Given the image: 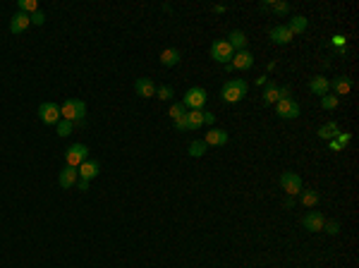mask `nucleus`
I'll list each match as a JSON object with an SVG mask.
<instances>
[{"mask_svg":"<svg viewBox=\"0 0 359 268\" xmlns=\"http://www.w3.org/2000/svg\"><path fill=\"white\" fill-rule=\"evenodd\" d=\"M216 122V115L211 110H204V125H213Z\"/></svg>","mask_w":359,"mask_h":268,"instance_id":"4c0bfd02","label":"nucleus"},{"mask_svg":"<svg viewBox=\"0 0 359 268\" xmlns=\"http://www.w3.org/2000/svg\"><path fill=\"white\" fill-rule=\"evenodd\" d=\"M280 187H283V192H288V197H297L302 192V177L288 170V173L280 175Z\"/></svg>","mask_w":359,"mask_h":268,"instance_id":"39448f33","label":"nucleus"},{"mask_svg":"<svg viewBox=\"0 0 359 268\" xmlns=\"http://www.w3.org/2000/svg\"><path fill=\"white\" fill-rule=\"evenodd\" d=\"M204 125V110H187V130L196 132Z\"/></svg>","mask_w":359,"mask_h":268,"instance_id":"aec40b11","label":"nucleus"},{"mask_svg":"<svg viewBox=\"0 0 359 268\" xmlns=\"http://www.w3.org/2000/svg\"><path fill=\"white\" fill-rule=\"evenodd\" d=\"M333 46H338V48H345V36H343V34H335V36H333Z\"/></svg>","mask_w":359,"mask_h":268,"instance_id":"c9c22d12","label":"nucleus"},{"mask_svg":"<svg viewBox=\"0 0 359 268\" xmlns=\"http://www.w3.org/2000/svg\"><path fill=\"white\" fill-rule=\"evenodd\" d=\"M251 65H254V55L249 53V51H239V53H235L233 60H230V67H233V69H249Z\"/></svg>","mask_w":359,"mask_h":268,"instance_id":"4468645a","label":"nucleus"},{"mask_svg":"<svg viewBox=\"0 0 359 268\" xmlns=\"http://www.w3.org/2000/svg\"><path fill=\"white\" fill-rule=\"evenodd\" d=\"M36 10H39V2H36V0H17V12L34 14Z\"/></svg>","mask_w":359,"mask_h":268,"instance_id":"393cba45","label":"nucleus"},{"mask_svg":"<svg viewBox=\"0 0 359 268\" xmlns=\"http://www.w3.org/2000/svg\"><path fill=\"white\" fill-rule=\"evenodd\" d=\"M168 115H170L173 120H180V118H184V115H187V108L182 106V101H180V103H173V106H170V113H168Z\"/></svg>","mask_w":359,"mask_h":268,"instance_id":"c85d7f7f","label":"nucleus"},{"mask_svg":"<svg viewBox=\"0 0 359 268\" xmlns=\"http://www.w3.org/2000/svg\"><path fill=\"white\" fill-rule=\"evenodd\" d=\"M268 39L273 41L276 46H285V43H290V41H292V31L285 27V24H278V27L271 29Z\"/></svg>","mask_w":359,"mask_h":268,"instance_id":"ddd939ff","label":"nucleus"},{"mask_svg":"<svg viewBox=\"0 0 359 268\" xmlns=\"http://www.w3.org/2000/svg\"><path fill=\"white\" fill-rule=\"evenodd\" d=\"M247 91H249V86L244 79H230L223 84L221 98L225 103H237V101H242V98L247 96Z\"/></svg>","mask_w":359,"mask_h":268,"instance_id":"f257e3e1","label":"nucleus"},{"mask_svg":"<svg viewBox=\"0 0 359 268\" xmlns=\"http://www.w3.org/2000/svg\"><path fill=\"white\" fill-rule=\"evenodd\" d=\"M299 197H302V203L304 206H316L318 203V192H314V189H306V192H299Z\"/></svg>","mask_w":359,"mask_h":268,"instance_id":"bb28decb","label":"nucleus"},{"mask_svg":"<svg viewBox=\"0 0 359 268\" xmlns=\"http://www.w3.org/2000/svg\"><path fill=\"white\" fill-rule=\"evenodd\" d=\"M225 10H228L225 5H216V7H213V12H225Z\"/></svg>","mask_w":359,"mask_h":268,"instance_id":"79ce46f5","label":"nucleus"},{"mask_svg":"<svg viewBox=\"0 0 359 268\" xmlns=\"http://www.w3.org/2000/svg\"><path fill=\"white\" fill-rule=\"evenodd\" d=\"M278 101H280V86H276L273 81H268L266 89H263V103L268 106V103H278Z\"/></svg>","mask_w":359,"mask_h":268,"instance_id":"4be33fe9","label":"nucleus"},{"mask_svg":"<svg viewBox=\"0 0 359 268\" xmlns=\"http://www.w3.org/2000/svg\"><path fill=\"white\" fill-rule=\"evenodd\" d=\"M29 24H31L29 14L17 12V14L12 17V19H10V31H12V34H22V31H24V29L29 27Z\"/></svg>","mask_w":359,"mask_h":268,"instance_id":"f3484780","label":"nucleus"},{"mask_svg":"<svg viewBox=\"0 0 359 268\" xmlns=\"http://www.w3.org/2000/svg\"><path fill=\"white\" fill-rule=\"evenodd\" d=\"M29 19H31V24H36V27H41L43 22H46V14L41 12V10H36L34 14H29Z\"/></svg>","mask_w":359,"mask_h":268,"instance_id":"473e14b6","label":"nucleus"},{"mask_svg":"<svg viewBox=\"0 0 359 268\" xmlns=\"http://www.w3.org/2000/svg\"><path fill=\"white\" fill-rule=\"evenodd\" d=\"M302 225H304V230H309V232H321L323 225H326V218H323V213H318V211H311V213H306L302 218Z\"/></svg>","mask_w":359,"mask_h":268,"instance_id":"1a4fd4ad","label":"nucleus"},{"mask_svg":"<svg viewBox=\"0 0 359 268\" xmlns=\"http://www.w3.org/2000/svg\"><path fill=\"white\" fill-rule=\"evenodd\" d=\"M350 139H352V134H350V132H338V136H335V141H338L340 146H347V144H350Z\"/></svg>","mask_w":359,"mask_h":268,"instance_id":"f704fd0d","label":"nucleus"},{"mask_svg":"<svg viewBox=\"0 0 359 268\" xmlns=\"http://www.w3.org/2000/svg\"><path fill=\"white\" fill-rule=\"evenodd\" d=\"M84 115H86V103L79 101V98H67L62 106H60V118L62 120H69V122H82Z\"/></svg>","mask_w":359,"mask_h":268,"instance_id":"f03ea898","label":"nucleus"},{"mask_svg":"<svg viewBox=\"0 0 359 268\" xmlns=\"http://www.w3.org/2000/svg\"><path fill=\"white\" fill-rule=\"evenodd\" d=\"M338 132H340V127H338V122H326V125H321L318 127V136L321 139H326V141H331V139H335L338 136Z\"/></svg>","mask_w":359,"mask_h":268,"instance_id":"412c9836","label":"nucleus"},{"mask_svg":"<svg viewBox=\"0 0 359 268\" xmlns=\"http://www.w3.org/2000/svg\"><path fill=\"white\" fill-rule=\"evenodd\" d=\"M233 55H235V51L230 48L228 41H216V43L211 46V58H213L216 63H221V65H230Z\"/></svg>","mask_w":359,"mask_h":268,"instance_id":"20e7f679","label":"nucleus"},{"mask_svg":"<svg viewBox=\"0 0 359 268\" xmlns=\"http://www.w3.org/2000/svg\"><path fill=\"white\" fill-rule=\"evenodd\" d=\"M175 127H178L180 132H187V115L180 118V120H175Z\"/></svg>","mask_w":359,"mask_h":268,"instance_id":"e433bc0d","label":"nucleus"},{"mask_svg":"<svg viewBox=\"0 0 359 268\" xmlns=\"http://www.w3.org/2000/svg\"><path fill=\"white\" fill-rule=\"evenodd\" d=\"M206 144H204V139H196V141H192V144H189V148H187V151H189V156H194V158H201V156H204V153H206Z\"/></svg>","mask_w":359,"mask_h":268,"instance_id":"a878e982","label":"nucleus"},{"mask_svg":"<svg viewBox=\"0 0 359 268\" xmlns=\"http://www.w3.org/2000/svg\"><path fill=\"white\" fill-rule=\"evenodd\" d=\"M228 43H230V48L239 53V51H247V34L244 31H230V36H228Z\"/></svg>","mask_w":359,"mask_h":268,"instance_id":"dca6fc26","label":"nucleus"},{"mask_svg":"<svg viewBox=\"0 0 359 268\" xmlns=\"http://www.w3.org/2000/svg\"><path fill=\"white\" fill-rule=\"evenodd\" d=\"M321 108H323V110H333V108H338V96H331V94L321 96Z\"/></svg>","mask_w":359,"mask_h":268,"instance_id":"c756f323","label":"nucleus"},{"mask_svg":"<svg viewBox=\"0 0 359 268\" xmlns=\"http://www.w3.org/2000/svg\"><path fill=\"white\" fill-rule=\"evenodd\" d=\"M86 158H89V146H84V144H72L65 153V161L69 168H79Z\"/></svg>","mask_w":359,"mask_h":268,"instance_id":"423d86ee","label":"nucleus"},{"mask_svg":"<svg viewBox=\"0 0 359 268\" xmlns=\"http://www.w3.org/2000/svg\"><path fill=\"white\" fill-rule=\"evenodd\" d=\"M276 113L278 118H283V120H295L299 115V106L292 98H280L276 103Z\"/></svg>","mask_w":359,"mask_h":268,"instance_id":"6e6552de","label":"nucleus"},{"mask_svg":"<svg viewBox=\"0 0 359 268\" xmlns=\"http://www.w3.org/2000/svg\"><path fill=\"white\" fill-rule=\"evenodd\" d=\"M331 86L335 89V94H338V96H347V94H350V89H352V81L347 79V77H338Z\"/></svg>","mask_w":359,"mask_h":268,"instance_id":"b1692460","label":"nucleus"},{"mask_svg":"<svg viewBox=\"0 0 359 268\" xmlns=\"http://www.w3.org/2000/svg\"><path fill=\"white\" fill-rule=\"evenodd\" d=\"M328 144H331V148H333V151H340V148H343V146H340V144H338V141H335V139H331Z\"/></svg>","mask_w":359,"mask_h":268,"instance_id":"a19ab883","label":"nucleus"},{"mask_svg":"<svg viewBox=\"0 0 359 268\" xmlns=\"http://www.w3.org/2000/svg\"><path fill=\"white\" fill-rule=\"evenodd\" d=\"M77 180H79V173H77V168H69V165H65L60 173H58V185L62 189H69L77 185Z\"/></svg>","mask_w":359,"mask_h":268,"instance_id":"9b49d317","label":"nucleus"},{"mask_svg":"<svg viewBox=\"0 0 359 268\" xmlns=\"http://www.w3.org/2000/svg\"><path fill=\"white\" fill-rule=\"evenodd\" d=\"M285 27L292 31V36H295V34H304V31H306V27H309V19H306V17H302V14H295V17H292Z\"/></svg>","mask_w":359,"mask_h":268,"instance_id":"a211bd4d","label":"nucleus"},{"mask_svg":"<svg viewBox=\"0 0 359 268\" xmlns=\"http://www.w3.org/2000/svg\"><path fill=\"white\" fill-rule=\"evenodd\" d=\"M98 170H101V165H98V161H91V158H86V161H84L82 165L77 168V173H79V177H82V180H89V182H91V180H94V177L98 175Z\"/></svg>","mask_w":359,"mask_h":268,"instance_id":"2eb2a0df","label":"nucleus"},{"mask_svg":"<svg viewBox=\"0 0 359 268\" xmlns=\"http://www.w3.org/2000/svg\"><path fill=\"white\" fill-rule=\"evenodd\" d=\"M206 89H201V86H192L187 94H184V98H182V106L187 108V110H201V108L206 106Z\"/></svg>","mask_w":359,"mask_h":268,"instance_id":"7ed1b4c3","label":"nucleus"},{"mask_svg":"<svg viewBox=\"0 0 359 268\" xmlns=\"http://www.w3.org/2000/svg\"><path fill=\"white\" fill-rule=\"evenodd\" d=\"M280 98H290V89L288 86H280Z\"/></svg>","mask_w":359,"mask_h":268,"instance_id":"ea45409f","label":"nucleus"},{"mask_svg":"<svg viewBox=\"0 0 359 268\" xmlns=\"http://www.w3.org/2000/svg\"><path fill=\"white\" fill-rule=\"evenodd\" d=\"M134 91H137V96H141V98H153L156 91H158V86H156L153 79H149V77H139V79L134 81Z\"/></svg>","mask_w":359,"mask_h":268,"instance_id":"9d476101","label":"nucleus"},{"mask_svg":"<svg viewBox=\"0 0 359 268\" xmlns=\"http://www.w3.org/2000/svg\"><path fill=\"white\" fill-rule=\"evenodd\" d=\"M77 189H79V192H86V189H89V180H82V177H79V180H77Z\"/></svg>","mask_w":359,"mask_h":268,"instance_id":"58836bf2","label":"nucleus"},{"mask_svg":"<svg viewBox=\"0 0 359 268\" xmlns=\"http://www.w3.org/2000/svg\"><path fill=\"white\" fill-rule=\"evenodd\" d=\"M56 127H58V136H69V134H72V130H74V122L60 120Z\"/></svg>","mask_w":359,"mask_h":268,"instance_id":"cd10ccee","label":"nucleus"},{"mask_svg":"<svg viewBox=\"0 0 359 268\" xmlns=\"http://www.w3.org/2000/svg\"><path fill=\"white\" fill-rule=\"evenodd\" d=\"M156 96L161 98V101H170L173 98V86H158V91H156Z\"/></svg>","mask_w":359,"mask_h":268,"instance_id":"7c9ffc66","label":"nucleus"},{"mask_svg":"<svg viewBox=\"0 0 359 268\" xmlns=\"http://www.w3.org/2000/svg\"><path fill=\"white\" fill-rule=\"evenodd\" d=\"M271 7H273V12H276V14H288V12H290V5H288V2H283V0L271 2Z\"/></svg>","mask_w":359,"mask_h":268,"instance_id":"2f4dec72","label":"nucleus"},{"mask_svg":"<svg viewBox=\"0 0 359 268\" xmlns=\"http://www.w3.org/2000/svg\"><path fill=\"white\" fill-rule=\"evenodd\" d=\"M178 63H180V51L178 48H166V51L161 53V65L175 67Z\"/></svg>","mask_w":359,"mask_h":268,"instance_id":"5701e85b","label":"nucleus"},{"mask_svg":"<svg viewBox=\"0 0 359 268\" xmlns=\"http://www.w3.org/2000/svg\"><path fill=\"white\" fill-rule=\"evenodd\" d=\"M39 118H41V122L43 125H58V122L62 120L60 118V106L58 103H41L39 106Z\"/></svg>","mask_w":359,"mask_h":268,"instance_id":"0eeeda50","label":"nucleus"},{"mask_svg":"<svg viewBox=\"0 0 359 268\" xmlns=\"http://www.w3.org/2000/svg\"><path fill=\"white\" fill-rule=\"evenodd\" d=\"M230 141V134L225 130H208V134L204 136V144L206 146H225Z\"/></svg>","mask_w":359,"mask_h":268,"instance_id":"f8f14e48","label":"nucleus"},{"mask_svg":"<svg viewBox=\"0 0 359 268\" xmlns=\"http://www.w3.org/2000/svg\"><path fill=\"white\" fill-rule=\"evenodd\" d=\"M323 230H326L328 235H338V232H340V223H335V220H328V223L323 225Z\"/></svg>","mask_w":359,"mask_h":268,"instance_id":"72a5a7b5","label":"nucleus"},{"mask_svg":"<svg viewBox=\"0 0 359 268\" xmlns=\"http://www.w3.org/2000/svg\"><path fill=\"white\" fill-rule=\"evenodd\" d=\"M309 89H311L316 96H326L328 94V89H331V81L326 79V77H314V79L309 81Z\"/></svg>","mask_w":359,"mask_h":268,"instance_id":"6ab92c4d","label":"nucleus"}]
</instances>
